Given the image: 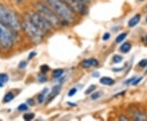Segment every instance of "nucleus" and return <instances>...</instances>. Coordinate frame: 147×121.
Masks as SVG:
<instances>
[{
	"mask_svg": "<svg viewBox=\"0 0 147 121\" xmlns=\"http://www.w3.org/2000/svg\"><path fill=\"white\" fill-rule=\"evenodd\" d=\"M47 2L59 17L65 22H74L77 19L75 11L63 0H47Z\"/></svg>",
	"mask_w": 147,
	"mask_h": 121,
	"instance_id": "obj_1",
	"label": "nucleus"
},
{
	"mask_svg": "<svg viewBox=\"0 0 147 121\" xmlns=\"http://www.w3.org/2000/svg\"><path fill=\"white\" fill-rule=\"evenodd\" d=\"M0 22L15 31L21 29V23L16 12L2 3H0Z\"/></svg>",
	"mask_w": 147,
	"mask_h": 121,
	"instance_id": "obj_2",
	"label": "nucleus"
},
{
	"mask_svg": "<svg viewBox=\"0 0 147 121\" xmlns=\"http://www.w3.org/2000/svg\"><path fill=\"white\" fill-rule=\"evenodd\" d=\"M23 27L28 37L30 39L32 42L36 44L42 42L45 34L32 22L31 20L28 17L27 15H26L24 21H23Z\"/></svg>",
	"mask_w": 147,
	"mask_h": 121,
	"instance_id": "obj_3",
	"label": "nucleus"
},
{
	"mask_svg": "<svg viewBox=\"0 0 147 121\" xmlns=\"http://www.w3.org/2000/svg\"><path fill=\"white\" fill-rule=\"evenodd\" d=\"M35 6L38 12L41 14L53 27L59 26L61 25L62 21L60 20V17L57 16V14L53 9H50L48 7L41 3H38Z\"/></svg>",
	"mask_w": 147,
	"mask_h": 121,
	"instance_id": "obj_4",
	"label": "nucleus"
},
{
	"mask_svg": "<svg viewBox=\"0 0 147 121\" xmlns=\"http://www.w3.org/2000/svg\"><path fill=\"white\" fill-rule=\"evenodd\" d=\"M31 21L42 30L45 34L50 31L53 26L38 12H30L26 14Z\"/></svg>",
	"mask_w": 147,
	"mask_h": 121,
	"instance_id": "obj_5",
	"label": "nucleus"
},
{
	"mask_svg": "<svg viewBox=\"0 0 147 121\" xmlns=\"http://www.w3.org/2000/svg\"><path fill=\"white\" fill-rule=\"evenodd\" d=\"M12 30L0 22V45L4 49H8L11 47L13 43Z\"/></svg>",
	"mask_w": 147,
	"mask_h": 121,
	"instance_id": "obj_6",
	"label": "nucleus"
},
{
	"mask_svg": "<svg viewBox=\"0 0 147 121\" xmlns=\"http://www.w3.org/2000/svg\"><path fill=\"white\" fill-rule=\"evenodd\" d=\"M63 1L68 3L75 11H78L82 15H85L88 12V7L84 3L75 1V0H63Z\"/></svg>",
	"mask_w": 147,
	"mask_h": 121,
	"instance_id": "obj_7",
	"label": "nucleus"
},
{
	"mask_svg": "<svg viewBox=\"0 0 147 121\" xmlns=\"http://www.w3.org/2000/svg\"><path fill=\"white\" fill-rule=\"evenodd\" d=\"M131 119L137 121H146L147 120V114L146 111L138 109V108H133L131 111Z\"/></svg>",
	"mask_w": 147,
	"mask_h": 121,
	"instance_id": "obj_8",
	"label": "nucleus"
},
{
	"mask_svg": "<svg viewBox=\"0 0 147 121\" xmlns=\"http://www.w3.org/2000/svg\"><path fill=\"white\" fill-rule=\"evenodd\" d=\"M99 65V62L97 60H96L94 58H90V59H87L84 60L82 62V66L84 68H90L92 66H97Z\"/></svg>",
	"mask_w": 147,
	"mask_h": 121,
	"instance_id": "obj_9",
	"label": "nucleus"
},
{
	"mask_svg": "<svg viewBox=\"0 0 147 121\" xmlns=\"http://www.w3.org/2000/svg\"><path fill=\"white\" fill-rule=\"evenodd\" d=\"M60 91H61V86H55V87H53L51 93L48 96V99H47L48 101H51L53 99H54L60 93Z\"/></svg>",
	"mask_w": 147,
	"mask_h": 121,
	"instance_id": "obj_10",
	"label": "nucleus"
},
{
	"mask_svg": "<svg viewBox=\"0 0 147 121\" xmlns=\"http://www.w3.org/2000/svg\"><path fill=\"white\" fill-rule=\"evenodd\" d=\"M140 21H141V15L140 14H137V15H135L132 18H131L129 20L127 25H128L129 27H134L140 22Z\"/></svg>",
	"mask_w": 147,
	"mask_h": 121,
	"instance_id": "obj_11",
	"label": "nucleus"
},
{
	"mask_svg": "<svg viewBox=\"0 0 147 121\" xmlns=\"http://www.w3.org/2000/svg\"><path fill=\"white\" fill-rule=\"evenodd\" d=\"M100 83L104 85H113L115 84V80L110 77H103L100 79Z\"/></svg>",
	"mask_w": 147,
	"mask_h": 121,
	"instance_id": "obj_12",
	"label": "nucleus"
},
{
	"mask_svg": "<svg viewBox=\"0 0 147 121\" xmlns=\"http://www.w3.org/2000/svg\"><path fill=\"white\" fill-rule=\"evenodd\" d=\"M131 43L128 42H126V43H123V44L121 45L120 51L123 53H128V52L131 50Z\"/></svg>",
	"mask_w": 147,
	"mask_h": 121,
	"instance_id": "obj_13",
	"label": "nucleus"
},
{
	"mask_svg": "<svg viewBox=\"0 0 147 121\" xmlns=\"http://www.w3.org/2000/svg\"><path fill=\"white\" fill-rule=\"evenodd\" d=\"M13 98H14V94L11 93V92H9V93H7V94L4 96V97H3V101L4 102H10L11 101L13 100Z\"/></svg>",
	"mask_w": 147,
	"mask_h": 121,
	"instance_id": "obj_14",
	"label": "nucleus"
},
{
	"mask_svg": "<svg viewBox=\"0 0 147 121\" xmlns=\"http://www.w3.org/2000/svg\"><path fill=\"white\" fill-rule=\"evenodd\" d=\"M64 73V70L62 69H57L55 70L53 72V75L54 78L57 79V78H60Z\"/></svg>",
	"mask_w": 147,
	"mask_h": 121,
	"instance_id": "obj_15",
	"label": "nucleus"
},
{
	"mask_svg": "<svg viewBox=\"0 0 147 121\" xmlns=\"http://www.w3.org/2000/svg\"><path fill=\"white\" fill-rule=\"evenodd\" d=\"M127 34V33H122V34H120L119 35H118V37L116 38L115 42L117 43H119L123 42V41L126 39Z\"/></svg>",
	"mask_w": 147,
	"mask_h": 121,
	"instance_id": "obj_16",
	"label": "nucleus"
},
{
	"mask_svg": "<svg viewBox=\"0 0 147 121\" xmlns=\"http://www.w3.org/2000/svg\"><path fill=\"white\" fill-rule=\"evenodd\" d=\"M34 118V113H27V114H25L23 116V119L27 121L31 120Z\"/></svg>",
	"mask_w": 147,
	"mask_h": 121,
	"instance_id": "obj_17",
	"label": "nucleus"
},
{
	"mask_svg": "<svg viewBox=\"0 0 147 121\" xmlns=\"http://www.w3.org/2000/svg\"><path fill=\"white\" fill-rule=\"evenodd\" d=\"M8 81V76L6 74H0V82L2 84L7 83Z\"/></svg>",
	"mask_w": 147,
	"mask_h": 121,
	"instance_id": "obj_18",
	"label": "nucleus"
},
{
	"mask_svg": "<svg viewBox=\"0 0 147 121\" xmlns=\"http://www.w3.org/2000/svg\"><path fill=\"white\" fill-rule=\"evenodd\" d=\"M122 61H123V57L119 55H115L114 57H113L114 63H120Z\"/></svg>",
	"mask_w": 147,
	"mask_h": 121,
	"instance_id": "obj_19",
	"label": "nucleus"
},
{
	"mask_svg": "<svg viewBox=\"0 0 147 121\" xmlns=\"http://www.w3.org/2000/svg\"><path fill=\"white\" fill-rule=\"evenodd\" d=\"M47 91V89H45V92H43L42 93H40V94L38 95V102H39V103H42V102H43L44 98H45V93H46Z\"/></svg>",
	"mask_w": 147,
	"mask_h": 121,
	"instance_id": "obj_20",
	"label": "nucleus"
},
{
	"mask_svg": "<svg viewBox=\"0 0 147 121\" xmlns=\"http://www.w3.org/2000/svg\"><path fill=\"white\" fill-rule=\"evenodd\" d=\"M17 110L20 111H27V110H28V105H27L26 104H25V103H22V104H21V105L17 107Z\"/></svg>",
	"mask_w": 147,
	"mask_h": 121,
	"instance_id": "obj_21",
	"label": "nucleus"
},
{
	"mask_svg": "<svg viewBox=\"0 0 147 121\" xmlns=\"http://www.w3.org/2000/svg\"><path fill=\"white\" fill-rule=\"evenodd\" d=\"M38 79L41 83H43V82H46L47 81V76L45 75V74H40L38 75Z\"/></svg>",
	"mask_w": 147,
	"mask_h": 121,
	"instance_id": "obj_22",
	"label": "nucleus"
},
{
	"mask_svg": "<svg viewBox=\"0 0 147 121\" xmlns=\"http://www.w3.org/2000/svg\"><path fill=\"white\" fill-rule=\"evenodd\" d=\"M95 89H96V86H95V85H92V86H90L88 89L86 90L85 94H90V93H92Z\"/></svg>",
	"mask_w": 147,
	"mask_h": 121,
	"instance_id": "obj_23",
	"label": "nucleus"
},
{
	"mask_svg": "<svg viewBox=\"0 0 147 121\" xmlns=\"http://www.w3.org/2000/svg\"><path fill=\"white\" fill-rule=\"evenodd\" d=\"M100 96H101V93H100V92H97V93H95L93 94H92L91 98H92V100H96V99L99 98Z\"/></svg>",
	"mask_w": 147,
	"mask_h": 121,
	"instance_id": "obj_24",
	"label": "nucleus"
},
{
	"mask_svg": "<svg viewBox=\"0 0 147 121\" xmlns=\"http://www.w3.org/2000/svg\"><path fill=\"white\" fill-rule=\"evenodd\" d=\"M48 70H49V67L47 65H43V66H41V72H42V74H46Z\"/></svg>",
	"mask_w": 147,
	"mask_h": 121,
	"instance_id": "obj_25",
	"label": "nucleus"
},
{
	"mask_svg": "<svg viewBox=\"0 0 147 121\" xmlns=\"http://www.w3.org/2000/svg\"><path fill=\"white\" fill-rule=\"evenodd\" d=\"M139 66L141 67H147V59H143L139 62Z\"/></svg>",
	"mask_w": 147,
	"mask_h": 121,
	"instance_id": "obj_26",
	"label": "nucleus"
},
{
	"mask_svg": "<svg viewBox=\"0 0 147 121\" xmlns=\"http://www.w3.org/2000/svg\"><path fill=\"white\" fill-rule=\"evenodd\" d=\"M76 93H77V89H75V88H73V89H71L69 91L68 96H69V97H73L74 95Z\"/></svg>",
	"mask_w": 147,
	"mask_h": 121,
	"instance_id": "obj_27",
	"label": "nucleus"
},
{
	"mask_svg": "<svg viewBox=\"0 0 147 121\" xmlns=\"http://www.w3.org/2000/svg\"><path fill=\"white\" fill-rule=\"evenodd\" d=\"M110 38V34H109V33H105V34L103 35V37H102V39H103L104 41H106V40H108Z\"/></svg>",
	"mask_w": 147,
	"mask_h": 121,
	"instance_id": "obj_28",
	"label": "nucleus"
},
{
	"mask_svg": "<svg viewBox=\"0 0 147 121\" xmlns=\"http://www.w3.org/2000/svg\"><path fill=\"white\" fill-rule=\"evenodd\" d=\"M141 80H142V77H140V78H138L137 79H135L134 80H133V82H132L131 84H133V85H136V84H139V83L141 82Z\"/></svg>",
	"mask_w": 147,
	"mask_h": 121,
	"instance_id": "obj_29",
	"label": "nucleus"
},
{
	"mask_svg": "<svg viewBox=\"0 0 147 121\" xmlns=\"http://www.w3.org/2000/svg\"><path fill=\"white\" fill-rule=\"evenodd\" d=\"M26 66V62H21L20 63V65H19V67L21 69L22 68H25V66Z\"/></svg>",
	"mask_w": 147,
	"mask_h": 121,
	"instance_id": "obj_30",
	"label": "nucleus"
},
{
	"mask_svg": "<svg viewBox=\"0 0 147 121\" xmlns=\"http://www.w3.org/2000/svg\"><path fill=\"white\" fill-rule=\"evenodd\" d=\"M135 79H136L135 77H132V78H131L130 79H127L126 82H125V84H129V83H132V82H133V80H134Z\"/></svg>",
	"mask_w": 147,
	"mask_h": 121,
	"instance_id": "obj_31",
	"label": "nucleus"
},
{
	"mask_svg": "<svg viewBox=\"0 0 147 121\" xmlns=\"http://www.w3.org/2000/svg\"><path fill=\"white\" fill-rule=\"evenodd\" d=\"M128 119L127 118V117H125L124 116H121L120 117H119V120H127Z\"/></svg>",
	"mask_w": 147,
	"mask_h": 121,
	"instance_id": "obj_32",
	"label": "nucleus"
},
{
	"mask_svg": "<svg viewBox=\"0 0 147 121\" xmlns=\"http://www.w3.org/2000/svg\"><path fill=\"white\" fill-rule=\"evenodd\" d=\"M35 54H36V53H34V52H33V53H30V56H29V59H30V58L34 57L35 56Z\"/></svg>",
	"mask_w": 147,
	"mask_h": 121,
	"instance_id": "obj_33",
	"label": "nucleus"
},
{
	"mask_svg": "<svg viewBox=\"0 0 147 121\" xmlns=\"http://www.w3.org/2000/svg\"><path fill=\"white\" fill-rule=\"evenodd\" d=\"M75 1H79V2H82V3H87L89 2V0H75Z\"/></svg>",
	"mask_w": 147,
	"mask_h": 121,
	"instance_id": "obj_34",
	"label": "nucleus"
},
{
	"mask_svg": "<svg viewBox=\"0 0 147 121\" xmlns=\"http://www.w3.org/2000/svg\"><path fill=\"white\" fill-rule=\"evenodd\" d=\"M28 102H29L30 105H34V100H33V99H30V100L28 101Z\"/></svg>",
	"mask_w": 147,
	"mask_h": 121,
	"instance_id": "obj_35",
	"label": "nucleus"
},
{
	"mask_svg": "<svg viewBox=\"0 0 147 121\" xmlns=\"http://www.w3.org/2000/svg\"><path fill=\"white\" fill-rule=\"evenodd\" d=\"M144 11H147V5L144 7Z\"/></svg>",
	"mask_w": 147,
	"mask_h": 121,
	"instance_id": "obj_36",
	"label": "nucleus"
},
{
	"mask_svg": "<svg viewBox=\"0 0 147 121\" xmlns=\"http://www.w3.org/2000/svg\"><path fill=\"white\" fill-rule=\"evenodd\" d=\"M16 2H17V3H21V2H22L23 0H15Z\"/></svg>",
	"mask_w": 147,
	"mask_h": 121,
	"instance_id": "obj_37",
	"label": "nucleus"
},
{
	"mask_svg": "<svg viewBox=\"0 0 147 121\" xmlns=\"http://www.w3.org/2000/svg\"><path fill=\"white\" fill-rule=\"evenodd\" d=\"M3 84H2V83L0 82V88H2V87H3Z\"/></svg>",
	"mask_w": 147,
	"mask_h": 121,
	"instance_id": "obj_38",
	"label": "nucleus"
},
{
	"mask_svg": "<svg viewBox=\"0 0 147 121\" xmlns=\"http://www.w3.org/2000/svg\"><path fill=\"white\" fill-rule=\"evenodd\" d=\"M146 41L147 42V34H146Z\"/></svg>",
	"mask_w": 147,
	"mask_h": 121,
	"instance_id": "obj_39",
	"label": "nucleus"
},
{
	"mask_svg": "<svg viewBox=\"0 0 147 121\" xmlns=\"http://www.w3.org/2000/svg\"><path fill=\"white\" fill-rule=\"evenodd\" d=\"M146 23H147V16H146Z\"/></svg>",
	"mask_w": 147,
	"mask_h": 121,
	"instance_id": "obj_40",
	"label": "nucleus"
},
{
	"mask_svg": "<svg viewBox=\"0 0 147 121\" xmlns=\"http://www.w3.org/2000/svg\"><path fill=\"white\" fill-rule=\"evenodd\" d=\"M146 74H147V70H146Z\"/></svg>",
	"mask_w": 147,
	"mask_h": 121,
	"instance_id": "obj_41",
	"label": "nucleus"
},
{
	"mask_svg": "<svg viewBox=\"0 0 147 121\" xmlns=\"http://www.w3.org/2000/svg\"><path fill=\"white\" fill-rule=\"evenodd\" d=\"M139 1H145V0H139Z\"/></svg>",
	"mask_w": 147,
	"mask_h": 121,
	"instance_id": "obj_42",
	"label": "nucleus"
}]
</instances>
